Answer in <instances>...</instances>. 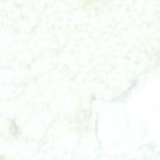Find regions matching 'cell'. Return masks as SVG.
I'll return each instance as SVG.
<instances>
[]
</instances>
